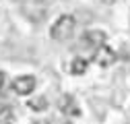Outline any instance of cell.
Masks as SVG:
<instances>
[{"label": "cell", "mask_w": 130, "mask_h": 124, "mask_svg": "<svg viewBox=\"0 0 130 124\" xmlns=\"http://www.w3.org/2000/svg\"><path fill=\"white\" fill-rule=\"evenodd\" d=\"M74 27H76V19L72 17V14H62V17L52 25L50 35H52V39H56V41H66V39L72 37Z\"/></svg>", "instance_id": "1"}, {"label": "cell", "mask_w": 130, "mask_h": 124, "mask_svg": "<svg viewBox=\"0 0 130 124\" xmlns=\"http://www.w3.org/2000/svg\"><path fill=\"white\" fill-rule=\"evenodd\" d=\"M35 85H37L35 76L23 74V76H17V79L12 81V91L17 93V95H29V93H33Z\"/></svg>", "instance_id": "2"}, {"label": "cell", "mask_w": 130, "mask_h": 124, "mask_svg": "<svg viewBox=\"0 0 130 124\" xmlns=\"http://www.w3.org/2000/svg\"><path fill=\"white\" fill-rule=\"evenodd\" d=\"M105 39H107V35L103 33V31H87V33L83 35V39H80V43L97 52L101 45H105Z\"/></svg>", "instance_id": "3"}, {"label": "cell", "mask_w": 130, "mask_h": 124, "mask_svg": "<svg viewBox=\"0 0 130 124\" xmlns=\"http://www.w3.org/2000/svg\"><path fill=\"white\" fill-rule=\"evenodd\" d=\"M93 60H95L101 68H107V66H111L113 62H116V52H113L111 48H107V45H101V48L95 52Z\"/></svg>", "instance_id": "4"}, {"label": "cell", "mask_w": 130, "mask_h": 124, "mask_svg": "<svg viewBox=\"0 0 130 124\" xmlns=\"http://www.w3.org/2000/svg\"><path fill=\"white\" fill-rule=\"evenodd\" d=\"M58 107L66 116H78V107H76V101H74L72 95H62L58 99Z\"/></svg>", "instance_id": "5"}, {"label": "cell", "mask_w": 130, "mask_h": 124, "mask_svg": "<svg viewBox=\"0 0 130 124\" xmlns=\"http://www.w3.org/2000/svg\"><path fill=\"white\" fill-rule=\"evenodd\" d=\"M27 105H29L33 112H43V110H47V105H50V103H47V99H45L43 95H39V97L29 99V101H27Z\"/></svg>", "instance_id": "6"}, {"label": "cell", "mask_w": 130, "mask_h": 124, "mask_svg": "<svg viewBox=\"0 0 130 124\" xmlns=\"http://www.w3.org/2000/svg\"><path fill=\"white\" fill-rule=\"evenodd\" d=\"M87 66H89V62H87L85 58H74V60L70 62V72H72V74H83V72L87 70Z\"/></svg>", "instance_id": "7"}, {"label": "cell", "mask_w": 130, "mask_h": 124, "mask_svg": "<svg viewBox=\"0 0 130 124\" xmlns=\"http://www.w3.org/2000/svg\"><path fill=\"white\" fill-rule=\"evenodd\" d=\"M12 122V110L8 105H0V124H10Z\"/></svg>", "instance_id": "8"}, {"label": "cell", "mask_w": 130, "mask_h": 124, "mask_svg": "<svg viewBox=\"0 0 130 124\" xmlns=\"http://www.w3.org/2000/svg\"><path fill=\"white\" fill-rule=\"evenodd\" d=\"M4 87H6V74L0 70V95L4 93Z\"/></svg>", "instance_id": "9"}, {"label": "cell", "mask_w": 130, "mask_h": 124, "mask_svg": "<svg viewBox=\"0 0 130 124\" xmlns=\"http://www.w3.org/2000/svg\"><path fill=\"white\" fill-rule=\"evenodd\" d=\"M33 124H50V122H47V120H35Z\"/></svg>", "instance_id": "10"}]
</instances>
